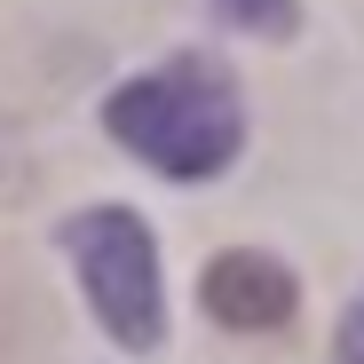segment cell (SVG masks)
Instances as JSON below:
<instances>
[{
    "label": "cell",
    "mask_w": 364,
    "mask_h": 364,
    "mask_svg": "<svg viewBox=\"0 0 364 364\" xmlns=\"http://www.w3.org/2000/svg\"><path fill=\"white\" fill-rule=\"evenodd\" d=\"M214 16H222L230 32H254V40H285V32L301 24L293 0H214Z\"/></svg>",
    "instance_id": "277c9868"
},
{
    "label": "cell",
    "mask_w": 364,
    "mask_h": 364,
    "mask_svg": "<svg viewBox=\"0 0 364 364\" xmlns=\"http://www.w3.org/2000/svg\"><path fill=\"white\" fill-rule=\"evenodd\" d=\"M198 301H206V317L230 325V333H277L301 309V277L277 254H262V246H230V254L206 262Z\"/></svg>",
    "instance_id": "3957f363"
},
{
    "label": "cell",
    "mask_w": 364,
    "mask_h": 364,
    "mask_svg": "<svg viewBox=\"0 0 364 364\" xmlns=\"http://www.w3.org/2000/svg\"><path fill=\"white\" fill-rule=\"evenodd\" d=\"M103 127H111L119 151H135L166 182H214V174H230L237 151H246V103H237V80L222 64L174 55V64L111 87Z\"/></svg>",
    "instance_id": "6da1fadb"
},
{
    "label": "cell",
    "mask_w": 364,
    "mask_h": 364,
    "mask_svg": "<svg viewBox=\"0 0 364 364\" xmlns=\"http://www.w3.org/2000/svg\"><path fill=\"white\" fill-rule=\"evenodd\" d=\"M64 254L80 269V293H87L95 325L119 348L151 356L166 341V269H159L151 222L127 214V206H80L64 222Z\"/></svg>",
    "instance_id": "7a4b0ae2"
},
{
    "label": "cell",
    "mask_w": 364,
    "mask_h": 364,
    "mask_svg": "<svg viewBox=\"0 0 364 364\" xmlns=\"http://www.w3.org/2000/svg\"><path fill=\"white\" fill-rule=\"evenodd\" d=\"M333 348H341V364H364V293L348 301V317H341V341H333Z\"/></svg>",
    "instance_id": "5b68a950"
}]
</instances>
